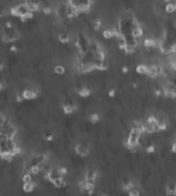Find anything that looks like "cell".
I'll use <instances>...</instances> for the list:
<instances>
[{
	"label": "cell",
	"mask_w": 176,
	"mask_h": 196,
	"mask_svg": "<svg viewBox=\"0 0 176 196\" xmlns=\"http://www.w3.org/2000/svg\"><path fill=\"white\" fill-rule=\"evenodd\" d=\"M74 111V106L73 105H65L64 106V112L65 114H71Z\"/></svg>",
	"instance_id": "obj_16"
},
{
	"label": "cell",
	"mask_w": 176,
	"mask_h": 196,
	"mask_svg": "<svg viewBox=\"0 0 176 196\" xmlns=\"http://www.w3.org/2000/svg\"><path fill=\"white\" fill-rule=\"evenodd\" d=\"M145 150H146V152H147V153H153V152H155V147H153V145H149V146H147V147L145 148Z\"/></svg>",
	"instance_id": "obj_22"
},
{
	"label": "cell",
	"mask_w": 176,
	"mask_h": 196,
	"mask_svg": "<svg viewBox=\"0 0 176 196\" xmlns=\"http://www.w3.org/2000/svg\"><path fill=\"white\" fill-rule=\"evenodd\" d=\"M122 73H128V72H129V68H128L127 66H124L122 69Z\"/></svg>",
	"instance_id": "obj_26"
},
{
	"label": "cell",
	"mask_w": 176,
	"mask_h": 196,
	"mask_svg": "<svg viewBox=\"0 0 176 196\" xmlns=\"http://www.w3.org/2000/svg\"><path fill=\"white\" fill-rule=\"evenodd\" d=\"M96 179H97V173L96 171L90 169L86 173V181L88 183H95Z\"/></svg>",
	"instance_id": "obj_1"
},
{
	"label": "cell",
	"mask_w": 176,
	"mask_h": 196,
	"mask_svg": "<svg viewBox=\"0 0 176 196\" xmlns=\"http://www.w3.org/2000/svg\"><path fill=\"white\" fill-rule=\"evenodd\" d=\"M90 94H91V92H90L89 88H82L78 92V94L82 98H87L90 96Z\"/></svg>",
	"instance_id": "obj_14"
},
{
	"label": "cell",
	"mask_w": 176,
	"mask_h": 196,
	"mask_svg": "<svg viewBox=\"0 0 176 196\" xmlns=\"http://www.w3.org/2000/svg\"><path fill=\"white\" fill-rule=\"evenodd\" d=\"M23 181H24V183H26V182H31L32 181V175L29 173H25L23 177Z\"/></svg>",
	"instance_id": "obj_20"
},
{
	"label": "cell",
	"mask_w": 176,
	"mask_h": 196,
	"mask_svg": "<svg viewBox=\"0 0 176 196\" xmlns=\"http://www.w3.org/2000/svg\"><path fill=\"white\" fill-rule=\"evenodd\" d=\"M172 151L176 153V141H175V142H174L173 146H172Z\"/></svg>",
	"instance_id": "obj_27"
},
{
	"label": "cell",
	"mask_w": 176,
	"mask_h": 196,
	"mask_svg": "<svg viewBox=\"0 0 176 196\" xmlns=\"http://www.w3.org/2000/svg\"><path fill=\"white\" fill-rule=\"evenodd\" d=\"M54 71L56 74H58V75H63L64 73H65V68H64L63 66H61V65H58V66L55 67Z\"/></svg>",
	"instance_id": "obj_15"
},
{
	"label": "cell",
	"mask_w": 176,
	"mask_h": 196,
	"mask_svg": "<svg viewBox=\"0 0 176 196\" xmlns=\"http://www.w3.org/2000/svg\"><path fill=\"white\" fill-rule=\"evenodd\" d=\"M2 89H3V85H2V84H1V83H0V92H1Z\"/></svg>",
	"instance_id": "obj_29"
},
{
	"label": "cell",
	"mask_w": 176,
	"mask_h": 196,
	"mask_svg": "<svg viewBox=\"0 0 176 196\" xmlns=\"http://www.w3.org/2000/svg\"><path fill=\"white\" fill-rule=\"evenodd\" d=\"M94 27H95V29H96V30H99L100 27H101V21H100V20L95 21V22H94Z\"/></svg>",
	"instance_id": "obj_21"
},
{
	"label": "cell",
	"mask_w": 176,
	"mask_h": 196,
	"mask_svg": "<svg viewBox=\"0 0 176 196\" xmlns=\"http://www.w3.org/2000/svg\"><path fill=\"white\" fill-rule=\"evenodd\" d=\"M75 152H76L79 156H87L88 153H89V149H88L86 146L79 144V145H77L76 148H75Z\"/></svg>",
	"instance_id": "obj_2"
},
{
	"label": "cell",
	"mask_w": 176,
	"mask_h": 196,
	"mask_svg": "<svg viewBox=\"0 0 176 196\" xmlns=\"http://www.w3.org/2000/svg\"><path fill=\"white\" fill-rule=\"evenodd\" d=\"M128 194H129V196H140V190L134 186L132 189H130L128 191Z\"/></svg>",
	"instance_id": "obj_12"
},
{
	"label": "cell",
	"mask_w": 176,
	"mask_h": 196,
	"mask_svg": "<svg viewBox=\"0 0 176 196\" xmlns=\"http://www.w3.org/2000/svg\"><path fill=\"white\" fill-rule=\"evenodd\" d=\"M143 44H144V46H145L146 49H151V47L156 46V41L151 38H146L144 40V42H143Z\"/></svg>",
	"instance_id": "obj_9"
},
{
	"label": "cell",
	"mask_w": 176,
	"mask_h": 196,
	"mask_svg": "<svg viewBox=\"0 0 176 196\" xmlns=\"http://www.w3.org/2000/svg\"><path fill=\"white\" fill-rule=\"evenodd\" d=\"M39 171H40V168H39V166L36 164V165H32L30 168V171H29V173H31V175H36V173H38Z\"/></svg>",
	"instance_id": "obj_18"
},
{
	"label": "cell",
	"mask_w": 176,
	"mask_h": 196,
	"mask_svg": "<svg viewBox=\"0 0 176 196\" xmlns=\"http://www.w3.org/2000/svg\"><path fill=\"white\" fill-rule=\"evenodd\" d=\"M34 188H35V184H34L32 181L26 182V183H24V185H23V190L25 192H27V193L32 192L34 190Z\"/></svg>",
	"instance_id": "obj_5"
},
{
	"label": "cell",
	"mask_w": 176,
	"mask_h": 196,
	"mask_svg": "<svg viewBox=\"0 0 176 196\" xmlns=\"http://www.w3.org/2000/svg\"><path fill=\"white\" fill-rule=\"evenodd\" d=\"M24 99L26 100H32V99H35L37 97V94H36L34 90H30V89H26L24 90L23 94H22Z\"/></svg>",
	"instance_id": "obj_3"
},
{
	"label": "cell",
	"mask_w": 176,
	"mask_h": 196,
	"mask_svg": "<svg viewBox=\"0 0 176 196\" xmlns=\"http://www.w3.org/2000/svg\"><path fill=\"white\" fill-rule=\"evenodd\" d=\"M147 70H148L147 65H144V64H139L137 66V68H136V72L138 74H141V75L147 74Z\"/></svg>",
	"instance_id": "obj_6"
},
{
	"label": "cell",
	"mask_w": 176,
	"mask_h": 196,
	"mask_svg": "<svg viewBox=\"0 0 176 196\" xmlns=\"http://www.w3.org/2000/svg\"><path fill=\"white\" fill-rule=\"evenodd\" d=\"M103 37H104L105 39H110L112 38L113 36H114V32H113L112 30H104L102 33Z\"/></svg>",
	"instance_id": "obj_13"
},
{
	"label": "cell",
	"mask_w": 176,
	"mask_h": 196,
	"mask_svg": "<svg viewBox=\"0 0 176 196\" xmlns=\"http://www.w3.org/2000/svg\"><path fill=\"white\" fill-rule=\"evenodd\" d=\"M108 96H109L110 98H114L115 97V90L114 89H111V90L108 92Z\"/></svg>",
	"instance_id": "obj_25"
},
{
	"label": "cell",
	"mask_w": 176,
	"mask_h": 196,
	"mask_svg": "<svg viewBox=\"0 0 176 196\" xmlns=\"http://www.w3.org/2000/svg\"><path fill=\"white\" fill-rule=\"evenodd\" d=\"M53 183H54L55 186L58 187V188H62V187L66 186V182L64 181V179L62 178V177H59V178H57L56 180L53 182Z\"/></svg>",
	"instance_id": "obj_8"
},
{
	"label": "cell",
	"mask_w": 176,
	"mask_h": 196,
	"mask_svg": "<svg viewBox=\"0 0 176 196\" xmlns=\"http://www.w3.org/2000/svg\"><path fill=\"white\" fill-rule=\"evenodd\" d=\"M10 50L13 51V52H15V51H17V47H15V46H13V47L10 49Z\"/></svg>",
	"instance_id": "obj_28"
},
{
	"label": "cell",
	"mask_w": 176,
	"mask_h": 196,
	"mask_svg": "<svg viewBox=\"0 0 176 196\" xmlns=\"http://www.w3.org/2000/svg\"><path fill=\"white\" fill-rule=\"evenodd\" d=\"M164 1H166V2H168V3H169V2H170V1H171V0H164Z\"/></svg>",
	"instance_id": "obj_31"
},
{
	"label": "cell",
	"mask_w": 176,
	"mask_h": 196,
	"mask_svg": "<svg viewBox=\"0 0 176 196\" xmlns=\"http://www.w3.org/2000/svg\"><path fill=\"white\" fill-rule=\"evenodd\" d=\"M100 120V117H99V115L96 114V113H94V114H91L90 115V121L93 123H96L98 122Z\"/></svg>",
	"instance_id": "obj_19"
},
{
	"label": "cell",
	"mask_w": 176,
	"mask_h": 196,
	"mask_svg": "<svg viewBox=\"0 0 176 196\" xmlns=\"http://www.w3.org/2000/svg\"><path fill=\"white\" fill-rule=\"evenodd\" d=\"M176 10V7H175V4L174 3H171V2H169L168 4L166 5V11L168 13H174Z\"/></svg>",
	"instance_id": "obj_17"
},
{
	"label": "cell",
	"mask_w": 176,
	"mask_h": 196,
	"mask_svg": "<svg viewBox=\"0 0 176 196\" xmlns=\"http://www.w3.org/2000/svg\"><path fill=\"white\" fill-rule=\"evenodd\" d=\"M59 173H60V175H66L67 173V169L65 167H61L60 168V169H59Z\"/></svg>",
	"instance_id": "obj_24"
},
{
	"label": "cell",
	"mask_w": 176,
	"mask_h": 196,
	"mask_svg": "<svg viewBox=\"0 0 176 196\" xmlns=\"http://www.w3.org/2000/svg\"><path fill=\"white\" fill-rule=\"evenodd\" d=\"M59 40L61 41L62 43H67L70 40V37L67 33H61L59 35Z\"/></svg>",
	"instance_id": "obj_10"
},
{
	"label": "cell",
	"mask_w": 176,
	"mask_h": 196,
	"mask_svg": "<svg viewBox=\"0 0 176 196\" xmlns=\"http://www.w3.org/2000/svg\"><path fill=\"white\" fill-rule=\"evenodd\" d=\"M2 69H3V65H2V64H0V71H1Z\"/></svg>",
	"instance_id": "obj_30"
},
{
	"label": "cell",
	"mask_w": 176,
	"mask_h": 196,
	"mask_svg": "<svg viewBox=\"0 0 176 196\" xmlns=\"http://www.w3.org/2000/svg\"><path fill=\"white\" fill-rule=\"evenodd\" d=\"M42 11H43L44 15H50V13H52V9H51V7H49V6H46V7L42 8Z\"/></svg>",
	"instance_id": "obj_23"
},
{
	"label": "cell",
	"mask_w": 176,
	"mask_h": 196,
	"mask_svg": "<svg viewBox=\"0 0 176 196\" xmlns=\"http://www.w3.org/2000/svg\"><path fill=\"white\" fill-rule=\"evenodd\" d=\"M143 34L142 32V29H141V27H139V26H134L132 29V36L133 38H139V37H141Z\"/></svg>",
	"instance_id": "obj_4"
},
{
	"label": "cell",
	"mask_w": 176,
	"mask_h": 196,
	"mask_svg": "<svg viewBox=\"0 0 176 196\" xmlns=\"http://www.w3.org/2000/svg\"><path fill=\"white\" fill-rule=\"evenodd\" d=\"M175 191H176L175 184H170V185H168V187H167V193H168V195L175 196Z\"/></svg>",
	"instance_id": "obj_11"
},
{
	"label": "cell",
	"mask_w": 176,
	"mask_h": 196,
	"mask_svg": "<svg viewBox=\"0 0 176 196\" xmlns=\"http://www.w3.org/2000/svg\"><path fill=\"white\" fill-rule=\"evenodd\" d=\"M26 4H27L28 10H29V11H31V13L37 11V10L39 9V5L37 4V3H35V2H31V1H29V2H26Z\"/></svg>",
	"instance_id": "obj_7"
}]
</instances>
